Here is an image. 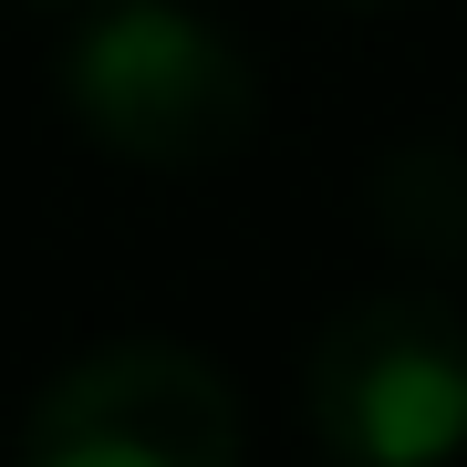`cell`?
I'll list each match as a JSON object with an SVG mask.
<instances>
[{"instance_id":"obj_1","label":"cell","mask_w":467,"mask_h":467,"mask_svg":"<svg viewBox=\"0 0 467 467\" xmlns=\"http://www.w3.org/2000/svg\"><path fill=\"white\" fill-rule=\"evenodd\" d=\"M301 405L343 467L467 457V312L436 291L343 301L301 353Z\"/></svg>"},{"instance_id":"obj_2","label":"cell","mask_w":467,"mask_h":467,"mask_svg":"<svg viewBox=\"0 0 467 467\" xmlns=\"http://www.w3.org/2000/svg\"><path fill=\"white\" fill-rule=\"evenodd\" d=\"M63 94L94 146L135 156V167H218L260 125V73L239 63L229 32H208L177 0H115L73 42Z\"/></svg>"},{"instance_id":"obj_3","label":"cell","mask_w":467,"mask_h":467,"mask_svg":"<svg viewBox=\"0 0 467 467\" xmlns=\"http://www.w3.org/2000/svg\"><path fill=\"white\" fill-rule=\"evenodd\" d=\"M21 467H239V395L187 343H104L42 384Z\"/></svg>"}]
</instances>
